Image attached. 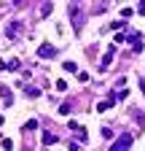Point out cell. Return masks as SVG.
<instances>
[{
  "label": "cell",
  "instance_id": "obj_13",
  "mask_svg": "<svg viewBox=\"0 0 145 151\" xmlns=\"http://www.w3.org/2000/svg\"><path fill=\"white\" fill-rule=\"evenodd\" d=\"M35 127H38V122H35V119H30V122L24 124V129H35Z\"/></svg>",
  "mask_w": 145,
  "mask_h": 151
},
{
  "label": "cell",
  "instance_id": "obj_9",
  "mask_svg": "<svg viewBox=\"0 0 145 151\" xmlns=\"http://www.w3.org/2000/svg\"><path fill=\"white\" fill-rule=\"evenodd\" d=\"M0 148L3 151H14V140H0Z\"/></svg>",
  "mask_w": 145,
  "mask_h": 151
},
{
  "label": "cell",
  "instance_id": "obj_7",
  "mask_svg": "<svg viewBox=\"0 0 145 151\" xmlns=\"http://www.w3.org/2000/svg\"><path fill=\"white\" fill-rule=\"evenodd\" d=\"M110 105H116V94H113V97H110V100H105V103H100V105H97V111L102 113V111H107V108H110Z\"/></svg>",
  "mask_w": 145,
  "mask_h": 151
},
{
  "label": "cell",
  "instance_id": "obj_1",
  "mask_svg": "<svg viewBox=\"0 0 145 151\" xmlns=\"http://www.w3.org/2000/svg\"><path fill=\"white\" fill-rule=\"evenodd\" d=\"M129 148H132V135H129V132H124V135L107 148V151H129Z\"/></svg>",
  "mask_w": 145,
  "mask_h": 151
},
{
  "label": "cell",
  "instance_id": "obj_15",
  "mask_svg": "<svg viewBox=\"0 0 145 151\" xmlns=\"http://www.w3.org/2000/svg\"><path fill=\"white\" fill-rule=\"evenodd\" d=\"M70 151H81V146H78V143H72V140H70Z\"/></svg>",
  "mask_w": 145,
  "mask_h": 151
},
{
  "label": "cell",
  "instance_id": "obj_10",
  "mask_svg": "<svg viewBox=\"0 0 145 151\" xmlns=\"http://www.w3.org/2000/svg\"><path fill=\"white\" fill-rule=\"evenodd\" d=\"M62 68H65V70H67V73H75V70H78V65H75V62H65V65H62Z\"/></svg>",
  "mask_w": 145,
  "mask_h": 151
},
{
  "label": "cell",
  "instance_id": "obj_16",
  "mask_svg": "<svg viewBox=\"0 0 145 151\" xmlns=\"http://www.w3.org/2000/svg\"><path fill=\"white\" fill-rule=\"evenodd\" d=\"M140 86H142V94H145V81H140Z\"/></svg>",
  "mask_w": 145,
  "mask_h": 151
},
{
  "label": "cell",
  "instance_id": "obj_14",
  "mask_svg": "<svg viewBox=\"0 0 145 151\" xmlns=\"http://www.w3.org/2000/svg\"><path fill=\"white\" fill-rule=\"evenodd\" d=\"M137 14H145V0H142V3H137Z\"/></svg>",
  "mask_w": 145,
  "mask_h": 151
},
{
  "label": "cell",
  "instance_id": "obj_8",
  "mask_svg": "<svg viewBox=\"0 0 145 151\" xmlns=\"http://www.w3.org/2000/svg\"><path fill=\"white\" fill-rule=\"evenodd\" d=\"M24 92H27V97H38V94H41V89H38V86H27Z\"/></svg>",
  "mask_w": 145,
  "mask_h": 151
},
{
  "label": "cell",
  "instance_id": "obj_3",
  "mask_svg": "<svg viewBox=\"0 0 145 151\" xmlns=\"http://www.w3.org/2000/svg\"><path fill=\"white\" fill-rule=\"evenodd\" d=\"M70 19H75V30H81L83 16H81V8H78V6H72V3H70Z\"/></svg>",
  "mask_w": 145,
  "mask_h": 151
},
{
  "label": "cell",
  "instance_id": "obj_4",
  "mask_svg": "<svg viewBox=\"0 0 145 151\" xmlns=\"http://www.w3.org/2000/svg\"><path fill=\"white\" fill-rule=\"evenodd\" d=\"M113 57H116V46H110V49L105 51V57H102V70H105V68H110V62H113Z\"/></svg>",
  "mask_w": 145,
  "mask_h": 151
},
{
  "label": "cell",
  "instance_id": "obj_5",
  "mask_svg": "<svg viewBox=\"0 0 145 151\" xmlns=\"http://www.w3.org/2000/svg\"><path fill=\"white\" fill-rule=\"evenodd\" d=\"M19 27H22L19 22H11V24H8V30H6V35H8V38H16V32H19Z\"/></svg>",
  "mask_w": 145,
  "mask_h": 151
},
{
  "label": "cell",
  "instance_id": "obj_11",
  "mask_svg": "<svg viewBox=\"0 0 145 151\" xmlns=\"http://www.w3.org/2000/svg\"><path fill=\"white\" fill-rule=\"evenodd\" d=\"M6 68H8V70H19V60H11V62H6Z\"/></svg>",
  "mask_w": 145,
  "mask_h": 151
},
{
  "label": "cell",
  "instance_id": "obj_12",
  "mask_svg": "<svg viewBox=\"0 0 145 151\" xmlns=\"http://www.w3.org/2000/svg\"><path fill=\"white\" fill-rule=\"evenodd\" d=\"M57 89H59V92H65V89H67V81H65V78H59V81H57Z\"/></svg>",
  "mask_w": 145,
  "mask_h": 151
},
{
  "label": "cell",
  "instance_id": "obj_6",
  "mask_svg": "<svg viewBox=\"0 0 145 151\" xmlns=\"http://www.w3.org/2000/svg\"><path fill=\"white\" fill-rule=\"evenodd\" d=\"M43 143H46V146H54V143H57V135L46 129V132H43Z\"/></svg>",
  "mask_w": 145,
  "mask_h": 151
},
{
  "label": "cell",
  "instance_id": "obj_2",
  "mask_svg": "<svg viewBox=\"0 0 145 151\" xmlns=\"http://www.w3.org/2000/svg\"><path fill=\"white\" fill-rule=\"evenodd\" d=\"M38 57H41V60H54V57H57V49H54L51 43H41Z\"/></svg>",
  "mask_w": 145,
  "mask_h": 151
}]
</instances>
